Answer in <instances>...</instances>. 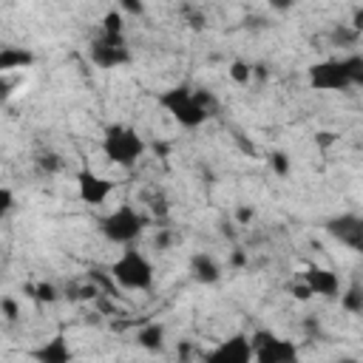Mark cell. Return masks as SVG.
<instances>
[{"mask_svg": "<svg viewBox=\"0 0 363 363\" xmlns=\"http://www.w3.org/2000/svg\"><path fill=\"white\" fill-rule=\"evenodd\" d=\"M159 108L164 113H170V119L176 125H182L184 130H196L201 128L213 113L210 108L201 102V94L199 88H190V85H173V88H164L159 96H156Z\"/></svg>", "mask_w": 363, "mask_h": 363, "instance_id": "cell-1", "label": "cell"}, {"mask_svg": "<svg viewBox=\"0 0 363 363\" xmlns=\"http://www.w3.org/2000/svg\"><path fill=\"white\" fill-rule=\"evenodd\" d=\"M145 150H147L145 139L130 125H119L116 122V125H108L105 133H102V153L116 167H125V170L133 167L145 156Z\"/></svg>", "mask_w": 363, "mask_h": 363, "instance_id": "cell-2", "label": "cell"}, {"mask_svg": "<svg viewBox=\"0 0 363 363\" xmlns=\"http://www.w3.org/2000/svg\"><path fill=\"white\" fill-rule=\"evenodd\" d=\"M111 275L116 281V286L128 289V292H147L153 286V278H156V269L150 264V258L145 252H139L133 244L125 247L116 261L111 264Z\"/></svg>", "mask_w": 363, "mask_h": 363, "instance_id": "cell-3", "label": "cell"}, {"mask_svg": "<svg viewBox=\"0 0 363 363\" xmlns=\"http://www.w3.org/2000/svg\"><path fill=\"white\" fill-rule=\"evenodd\" d=\"M145 227H147V216L142 210H136L133 204H119L108 216L99 218V233L111 244H119V247L136 244L142 238Z\"/></svg>", "mask_w": 363, "mask_h": 363, "instance_id": "cell-4", "label": "cell"}, {"mask_svg": "<svg viewBox=\"0 0 363 363\" xmlns=\"http://www.w3.org/2000/svg\"><path fill=\"white\" fill-rule=\"evenodd\" d=\"M250 337H252V349H255L252 360H258V363H292L298 357V346L286 337H278L269 329H255Z\"/></svg>", "mask_w": 363, "mask_h": 363, "instance_id": "cell-5", "label": "cell"}, {"mask_svg": "<svg viewBox=\"0 0 363 363\" xmlns=\"http://www.w3.org/2000/svg\"><path fill=\"white\" fill-rule=\"evenodd\" d=\"M306 79H309V88H315V91H346V88H352L346 60H318L306 68Z\"/></svg>", "mask_w": 363, "mask_h": 363, "instance_id": "cell-6", "label": "cell"}, {"mask_svg": "<svg viewBox=\"0 0 363 363\" xmlns=\"http://www.w3.org/2000/svg\"><path fill=\"white\" fill-rule=\"evenodd\" d=\"M88 57L96 68H122L130 62V45L125 37H111V34H99L96 40H91L88 45Z\"/></svg>", "mask_w": 363, "mask_h": 363, "instance_id": "cell-7", "label": "cell"}, {"mask_svg": "<svg viewBox=\"0 0 363 363\" xmlns=\"http://www.w3.org/2000/svg\"><path fill=\"white\" fill-rule=\"evenodd\" d=\"M323 230L337 244H343V247H349V250L363 255V216H357V213H337V216L326 218Z\"/></svg>", "mask_w": 363, "mask_h": 363, "instance_id": "cell-8", "label": "cell"}, {"mask_svg": "<svg viewBox=\"0 0 363 363\" xmlns=\"http://www.w3.org/2000/svg\"><path fill=\"white\" fill-rule=\"evenodd\" d=\"M113 187H116V182H111L108 176H99V173L88 170V167H82V170L77 173V196H79V201L88 204V207L105 204L108 196L113 193Z\"/></svg>", "mask_w": 363, "mask_h": 363, "instance_id": "cell-9", "label": "cell"}, {"mask_svg": "<svg viewBox=\"0 0 363 363\" xmlns=\"http://www.w3.org/2000/svg\"><path fill=\"white\" fill-rule=\"evenodd\" d=\"M252 354H255V349H252L250 335H230L227 340H218V346L213 352H207L204 357L210 363H250Z\"/></svg>", "mask_w": 363, "mask_h": 363, "instance_id": "cell-10", "label": "cell"}, {"mask_svg": "<svg viewBox=\"0 0 363 363\" xmlns=\"http://www.w3.org/2000/svg\"><path fill=\"white\" fill-rule=\"evenodd\" d=\"M303 281L309 284V289L318 298H340V275L335 269H329V267L309 264L303 269Z\"/></svg>", "mask_w": 363, "mask_h": 363, "instance_id": "cell-11", "label": "cell"}, {"mask_svg": "<svg viewBox=\"0 0 363 363\" xmlns=\"http://www.w3.org/2000/svg\"><path fill=\"white\" fill-rule=\"evenodd\" d=\"M187 269H190V278L199 281V284H204V286L221 281V264H218L210 252H196V255L190 258V267H187Z\"/></svg>", "mask_w": 363, "mask_h": 363, "instance_id": "cell-12", "label": "cell"}, {"mask_svg": "<svg viewBox=\"0 0 363 363\" xmlns=\"http://www.w3.org/2000/svg\"><path fill=\"white\" fill-rule=\"evenodd\" d=\"M31 357L40 360V363H68L74 357V352H71V346H68V340L62 335H54L51 340H45L43 346H37L31 352Z\"/></svg>", "mask_w": 363, "mask_h": 363, "instance_id": "cell-13", "label": "cell"}, {"mask_svg": "<svg viewBox=\"0 0 363 363\" xmlns=\"http://www.w3.org/2000/svg\"><path fill=\"white\" fill-rule=\"evenodd\" d=\"M31 65H34V54L28 48H14V45L0 48V71L3 74L20 71V68H31Z\"/></svg>", "mask_w": 363, "mask_h": 363, "instance_id": "cell-14", "label": "cell"}, {"mask_svg": "<svg viewBox=\"0 0 363 363\" xmlns=\"http://www.w3.org/2000/svg\"><path fill=\"white\" fill-rule=\"evenodd\" d=\"M136 343H139L145 352H162V349H164V326L156 323V320L139 326V332H136Z\"/></svg>", "mask_w": 363, "mask_h": 363, "instance_id": "cell-15", "label": "cell"}, {"mask_svg": "<svg viewBox=\"0 0 363 363\" xmlns=\"http://www.w3.org/2000/svg\"><path fill=\"white\" fill-rule=\"evenodd\" d=\"M340 306L349 315H363V284H352L340 289Z\"/></svg>", "mask_w": 363, "mask_h": 363, "instance_id": "cell-16", "label": "cell"}, {"mask_svg": "<svg viewBox=\"0 0 363 363\" xmlns=\"http://www.w3.org/2000/svg\"><path fill=\"white\" fill-rule=\"evenodd\" d=\"M26 295H28L31 301H37V303H54V301H60L57 286H54V284H48V281L28 284V286H26Z\"/></svg>", "mask_w": 363, "mask_h": 363, "instance_id": "cell-17", "label": "cell"}, {"mask_svg": "<svg viewBox=\"0 0 363 363\" xmlns=\"http://www.w3.org/2000/svg\"><path fill=\"white\" fill-rule=\"evenodd\" d=\"M227 74H230V79H233L235 85H250L252 77H255V65H250L247 60H233V62L227 65Z\"/></svg>", "mask_w": 363, "mask_h": 363, "instance_id": "cell-18", "label": "cell"}, {"mask_svg": "<svg viewBox=\"0 0 363 363\" xmlns=\"http://www.w3.org/2000/svg\"><path fill=\"white\" fill-rule=\"evenodd\" d=\"M102 34L111 37H125V20H122V9H108L102 14Z\"/></svg>", "mask_w": 363, "mask_h": 363, "instance_id": "cell-19", "label": "cell"}, {"mask_svg": "<svg viewBox=\"0 0 363 363\" xmlns=\"http://www.w3.org/2000/svg\"><path fill=\"white\" fill-rule=\"evenodd\" d=\"M329 40H332V45H354V43L360 40V34H357L349 23H340V26H335V28H332Z\"/></svg>", "mask_w": 363, "mask_h": 363, "instance_id": "cell-20", "label": "cell"}, {"mask_svg": "<svg viewBox=\"0 0 363 363\" xmlns=\"http://www.w3.org/2000/svg\"><path fill=\"white\" fill-rule=\"evenodd\" d=\"M343 60H346V68H349L352 85L363 88V54H349V57H343Z\"/></svg>", "mask_w": 363, "mask_h": 363, "instance_id": "cell-21", "label": "cell"}, {"mask_svg": "<svg viewBox=\"0 0 363 363\" xmlns=\"http://www.w3.org/2000/svg\"><path fill=\"white\" fill-rule=\"evenodd\" d=\"M269 167H272V173H278V176H289L292 162H289V156H286L284 150H272V153H269Z\"/></svg>", "mask_w": 363, "mask_h": 363, "instance_id": "cell-22", "label": "cell"}, {"mask_svg": "<svg viewBox=\"0 0 363 363\" xmlns=\"http://www.w3.org/2000/svg\"><path fill=\"white\" fill-rule=\"evenodd\" d=\"M37 164H40V170H45V173H57V170L62 167V159H60L57 153H43V156L37 159Z\"/></svg>", "mask_w": 363, "mask_h": 363, "instance_id": "cell-23", "label": "cell"}, {"mask_svg": "<svg viewBox=\"0 0 363 363\" xmlns=\"http://www.w3.org/2000/svg\"><path fill=\"white\" fill-rule=\"evenodd\" d=\"M286 289H289V295H292L295 301H309V298H315V292L309 289V284H306L303 278H301L298 284H289Z\"/></svg>", "mask_w": 363, "mask_h": 363, "instance_id": "cell-24", "label": "cell"}, {"mask_svg": "<svg viewBox=\"0 0 363 363\" xmlns=\"http://www.w3.org/2000/svg\"><path fill=\"white\" fill-rule=\"evenodd\" d=\"M0 309H3V318H6V320H17V318H20V306H17V301H14L11 295H6V298L0 301Z\"/></svg>", "mask_w": 363, "mask_h": 363, "instance_id": "cell-25", "label": "cell"}, {"mask_svg": "<svg viewBox=\"0 0 363 363\" xmlns=\"http://www.w3.org/2000/svg\"><path fill=\"white\" fill-rule=\"evenodd\" d=\"M119 9L133 14V17H142L145 14V0H119Z\"/></svg>", "mask_w": 363, "mask_h": 363, "instance_id": "cell-26", "label": "cell"}, {"mask_svg": "<svg viewBox=\"0 0 363 363\" xmlns=\"http://www.w3.org/2000/svg\"><path fill=\"white\" fill-rule=\"evenodd\" d=\"M14 207V193H11V187H0V213H9Z\"/></svg>", "mask_w": 363, "mask_h": 363, "instance_id": "cell-27", "label": "cell"}, {"mask_svg": "<svg viewBox=\"0 0 363 363\" xmlns=\"http://www.w3.org/2000/svg\"><path fill=\"white\" fill-rule=\"evenodd\" d=\"M252 218H255V210H252V207H247V204H241V207L235 210V221H238L241 227H244V224H250Z\"/></svg>", "mask_w": 363, "mask_h": 363, "instance_id": "cell-28", "label": "cell"}, {"mask_svg": "<svg viewBox=\"0 0 363 363\" xmlns=\"http://www.w3.org/2000/svg\"><path fill=\"white\" fill-rule=\"evenodd\" d=\"M349 26L363 37V6H357L354 11H352V20H349Z\"/></svg>", "mask_w": 363, "mask_h": 363, "instance_id": "cell-29", "label": "cell"}, {"mask_svg": "<svg viewBox=\"0 0 363 363\" xmlns=\"http://www.w3.org/2000/svg\"><path fill=\"white\" fill-rule=\"evenodd\" d=\"M332 142H335V133H332V130H318V133H315V145L329 147Z\"/></svg>", "mask_w": 363, "mask_h": 363, "instance_id": "cell-30", "label": "cell"}, {"mask_svg": "<svg viewBox=\"0 0 363 363\" xmlns=\"http://www.w3.org/2000/svg\"><path fill=\"white\" fill-rule=\"evenodd\" d=\"M170 238H173V235H170V230H167V227H162V230H159V235H156V247H159V250H167V247H170Z\"/></svg>", "mask_w": 363, "mask_h": 363, "instance_id": "cell-31", "label": "cell"}, {"mask_svg": "<svg viewBox=\"0 0 363 363\" xmlns=\"http://www.w3.org/2000/svg\"><path fill=\"white\" fill-rule=\"evenodd\" d=\"M230 267H247V252L244 250H233L230 252Z\"/></svg>", "mask_w": 363, "mask_h": 363, "instance_id": "cell-32", "label": "cell"}, {"mask_svg": "<svg viewBox=\"0 0 363 363\" xmlns=\"http://www.w3.org/2000/svg\"><path fill=\"white\" fill-rule=\"evenodd\" d=\"M298 0H269V6H272V11H289L292 6H295Z\"/></svg>", "mask_w": 363, "mask_h": 363, "instance_id": "cell-33", "label": "cell"}]
</instances>
